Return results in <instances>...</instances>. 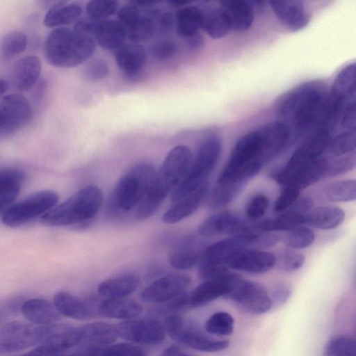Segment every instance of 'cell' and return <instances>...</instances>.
I'll list each match as a JSON object with an SVG mask.
<instances>
[{
	"label": "cell",
	"mask_w": 356,
	"mask_h": 356,
	"mask_svg": "<svg viewBox=\"0 0 356 356\" xmlns=\"http://www.w3.org/2000/svg\"><path fill=\"white\" fill-rule=\"evenodd\" d=\"M102 190L97 186H87L42 216L40 222L50 227L68 226L86 222L95 218L102 207Z\"/></svg>",
	"instance_id": "obj_5"
},
{
	"label": "cell",
	"mask_w": 356,
	"mask_h": 356,
	"mask_svg": "<svg viewBox=\"0 0 356 356\" xmlns=\"http://www.w3.org/2000/svg\"><path fill=\"white\" fill-rule=\"evenodd\" d=\"M234 325V321L230 314L226 312H218L207 320L204 329L210 334L228 336L233 332Z\"/></svg>",
	"instance_id": "obj_42"
},
{
	"label": "cell",
	"mask_w": 356,
	"mask_h": 356,
	"mask_svg": "<svg viewBox=\"0 0 356 356\" xmlns=\"http://www.w3.org/2000/svg\"><path fill=\"white\" fill-rule=\"evenodd\" d=\"M52 302L60 315L76 320H86L90 316V312L85 303L67 292H57Z\"/></svg>",
	"instance_id": "obj_35"
},
{
	"label": "cell",
	"mask_w": 356,
	"mask_h": 356,
	"mask_svg": "<svg viewBox=\"0 0 356 356\" xmlns=\"http://www.w3.org/2000/svg\"><path fill=\"white\" fill-rule=\"evenodd\" d=\"M99 311L107 318L127 321L138 316L143 307L138 302L127 298H106L101 302Z\"/></svg>",
	"instance_id": "obj_31"
},
{
	"label": "cell",
	"mask_w": 356,
	"mask_h": 356,
	"mask_svg": "<svg viewBox=\"0 0 356 356\" xmlns=\"http://www.w3.org/2000/svg\"><path fill=\"white\" fill-rule=\"evenodd\" d=\"M193 159L190 148L179 145L172 148L154 175L150 187L139 204L136 218L143 220L152 216L166 197L172 193L187 172Z\"/></svg>",
	"instance_id": "obj_2"
},
{
	"label": "cell",
	"mask_w": 356,
	"mask_h": 356,
	"mask_svg": "<svg viewBox=\"0 0 356 356\" xmlns=\"http://www.w3.org/2000/svg\"><path fill=\"white\" fill-rule=\"evenodd\" d=\"M156 168L149 163L132 165L121 177L115 185L108 202V210L112 214L128 212L141 202L147 194Z\"/></svg>",
	"instance_id": "obj_6"
},
{
	"label": "cell",
	"mask_w": 356,
	"mask_h": 356,
	"mask_svg": "<svg viewBox=\"0 0 356 356\" xmlns=\"http://www.w3.org/2000/svg\"><path fill=\"white\" fill-rule=\"evenodd\" d=\"M92 37L102 48L118 49L125 44L127 36L123 26L117 19L96 21Z\"/></svg>",
	"instance_id": "obj_24"
},
{
	"label": "cell",
	"mask_w": 356,
	"mask_h": 356,
	"mask_svg": "<svg viewBox=\"0 0 356 356\" xmlns=\"http://www.w3.org/2000/svg\"><path fill=\"white\" fill-rule=\"evenodd\" d=\"M327 163L322 157L313 160L295 173L285 186L300 191L316 184L325 177Z\"/></svg>",
	"instance_id": "obj_34"
},
{
	"label": "cell",
	"mask_w": 356,
	"mask_h": 356,
	"mask_svg": "<svg viewBox=\"0 0 356 356\" xmlns=\"http://www.w3.org/2000/svg\"><path fill=\"white\" fill-rule=\"evenodd\" d=\"M164 329L170 338L185 346L201 352L214 353L226 349L229 342L218 341L203 334L191 322L186 323L179 314H170L165 319Z\"/></svg>",
	"instance_id": "obj_10"
},
{
	"label": "cell",
	"mask_w": 356,
	"mask_h": 356,
	"mask_svg": "<svg viewBox=\"0 0 356 356\" xmlns=\"http://www.w3.org/2000/svg\"><path fill=\"white\" fill-rule=\"evenodd\" d=\"M345 219V213L332 205L312 209L305 216V223L321 229H332L339 226Z\"/></svg>",
	"instance_id": "obj_33"
},
{
	"label": "cell",
	"mask_w": 356,
	"mask_h": 356,
	"mask_svg": "<svg viewBox=\"0 0 356 356\" xmlns=\"http://www.w3.org/2000/svg\"><path fill=\"white\" fill-rule=\"evenodd\" d=\"M313 207V202L309 197L298 198L296 202L287 210H291L303 215L309 213Z\"/></svg>",
	"instance_id": "obj_57"
},
{
	"label": "cell",
	"mask_w": 356,
	"mask_h": 356,
	"mask_svg": "<svg viewBox=\"0 0 356 356\" xmlns=\"http://www.w3.org/2000/svg\"><path fill=\"white\" fill-rule=\"evenodd\" d=\"M42 70V63L35 56H26L13 65L12 81L14 87L21 91L31 89L38 81Z\"/></svg>",
	"instance_id": "obj_25"
},
{
	"label": "cell",
	"mask_w": 356,
	"mask_h": 356,
	"mask_svg": "<svg viewBox=\"0 0 356 356\" xmlns=\"http://www.w3.org/2000/svg\"><path fill=\"white\" fill-rule=\"evenodd\" d=\"M25 299L15 296L0 302V325L22 314V307Z\"/></svg>",
	"instance_id": "obj_47"
},
{
	"label": "cell",
	"mask_w": 356,
	"mask_h": 356,
	"mask_svg": "<svg viewBox=\"0 0 356 356\" xmlns=\"http://www.w3.org/2000/svg\"><path fill=\"white\" fill-rule=\"evenodd\" d=\"M221 150V142L216 136H209L202 141L187 172L171 193L172 202L182 198L207 181L218 163Z\"/></svg>",
	"instance_id": "obj_7"
},
{
	"label": "cell",
	"mask_w": 356,
	"mask_h": 356,
	"mask_svg": "<svg viewBox=\"0 0 356 356\" xmlns=\"http://www.w3.org/2000/svg\"><path fill=\"white\" fill-rule=\"evenodd\" d=\"M58 200V194L51 190L33 193L12 204L1 215V221L10 227L21 226L50 211Z\"/></svg>",
	"instance_id": "obj_9"
},
{
	"label": "cell",
	"mask_w": 356,
	"mask_h": 356,
	"mask_svg": "<svg viewBox=\"0 0 356 356\" xmlns=\"http://www.w3.org/2000/svg\"><path fill=\"white\" fill-rule=\"evenodd\" d=\"M332 132L326 129H317L293 153L284 167L274 175L275 181L286 185L293 175L302 167L321 157L329 145Z\"/></svg>",
	"instance_id": "obj_11"
},
{
	"label": "cell",
	"mask_w": 356,
	"mask_h": 356,
	"mask_svg": "<svg viewBox=\"0 0 356 356\" xmlns=\"http://www.w3.org/2000/svg\"><path fill=\"white\" fill-rule=\"evenodd\" d=\"M28 45L26 34L19 31H12L5 34L0 41V59L8 62L23 53Z\"/></svg>",
	"instance_id": "obj_39"
},
{
	"label": "cell",
	"mask_w": 356,
	"mask_h": 356,
	"mask_svg": "<svg viewBox=\"0 0 356 356\" xmlns=\"http://www.w3.org/2000/svg\"><path fill=\"white\" fill-rule=\"evenodd\" d=\"M83 339L96 344L110 345L119 337L115 326L102 322H95L80 327Z\"/></svg>",
	"instance_id": "obj_38"
},
{
	"label": "cell",
	"mask_w": 356,
	"mask_h": 356,
	"mask_svg": "<svg viewBox=\"0 0 356 356\" xmlns=\"http://www.w3.org/2000/svg\"><path fill=\"white\" fill-rule=\"evenodd\" d=\"M332 96L348 100L355 97V64L343 67L337 75L330 92Z\"/></svg>",
	"instance_id": "obj_37"
},
{
	"label": "cell",
	"mask_w": 356,
	"mask_h": 356,
	"mask_svg": "<svg viewBox=\"0 0 356 356\" xmlns=\"http://www.w3.org/2000/svg\"><path fill=\"white\" fill-rule=\"evenodd\" d=\"M292 293L291 287L286 284H278L273 287L270 297L272 302V307H279L284 304Z\"/></svg>",
	"instance_id": "obj_55"
},
{
	"label": "cell",
	"mask_w": 356,
	"mask_h": 356,
	"mask_svg": "<svg viewBox=\"0 0 356 356\" xmlns=\"http://www.w3.org/2000/svg\"><path fill=\"white\" fill-rule=\"evenodd\" d=\"M356 158L355 152L339 156L328 161L325 177H332L345 174L355 167Z\"/></svg>",
	"instance_id": "obj_46"
},
{
	"label": "cell",
	"mask_w": 356,
	"mask_h": 356,
	"mask_svg": "<svg viewBox=\"0 0 356 356\" xmlns=\"http://www.w3.org/2000/svg\"><path fill=\"white\" fill-rule=\"evenodd\" d=\"M161 356H191L177 346H172L163 350Z\"/></svg>",
	"instance_id": "obj_59"
},
{
	"label": "cell",
	"mask_w": 356,
	"mask_h": 356,
	"mask_svg": "<svg viewBox=\"0 0 356 356\" xmlns=\"http://www.w3.org/2000/svg\"><path fill=\"white\" fill-rule=\"evenodd\" d=\"M22 314L27 321L40 325H54L61 316L53 302L42 298L25 300L22 307Z\"/></svg>",
	"instance_id": "obj_23"
},
{
	"label": "cell",
	"mask_w": 356,
	"mask_h": 356,
	"mask_svg": "<svg viewBox=\"0 0 356 356\" xmlns=\"http://www.w3.org/2000/svg\"><path fill=\"white\" fill-rule=\"evenodd\" d=\"M247 225L248 224L234 213L222 211L205 219L199 225L197 232L202 236L236 235L244 232Z\"/></svg>",
	"instance_id": "obj_20"
},
{
	"label": "cell",
	"mask_w": 356,
	"mask_h": 356,
	"mask_svg": "<svg viewBox=\"0 0 356 356\" xmlns=\"http://www.w3.org/2000/svg\"><path fill=\"white\" fill-rule=\"evenodd\" d=\"M239 277L231 272L225 278L204 281L189 294V306L198 307L220 297H226L233 283Z\"/></svg>",
	"instance_id": "obj_21"
},
{
	"label": "cell",
	"mask_w": 356,
	"mask_h": 356,
	"mask_svg": "<svg viewBox=\"0 0 356 356\" xmlns=\"http://www.w3.org/2000/svg\"><path fill=\"white\" fill-rule=\"evenodd\" d=\"M106 356H145L144 350L133 343H118L104 348Z\"/></svg>",
	"instance_id": "obj_52"
},
{
	"label": "cell",
	"mask_w": 356,
	"mask_h": 356,
	"mask_svg": "<svg viewBox=\"0 0 356 356\" xmlns=\"http://www.w3.org/2000/svg\"><path fill=\"white\" fill-rule=\"evenodd\" d=\"M96 42L89 35L73 28L54 29L44 43V55L51 65L72 68L87 61L95 53Z\"/></svg>",
	"instance_id": "obj_4"
},
{
	"label": "cell",
	"mask_w": 356,
	"mask_h": 356,
	"mask_svg": "<svg viewBox=\"0 0 356 356\" xmlns=\"http://www.w3.org/2000/svg\"><path fill=\"white\" fill-rule=\"evenodd\" d=\"M13 356H64V355L42 343L29 351Z\"/></svg>",
	"instance_id": "obj_56"
},
{
	"label": "cell",
	"mask_w": 356,
	"mask_h": 356,
	"mask_svg": "<svg viewBox=\"0 0 356 356\" xmlns=\"http://www.w3.org/2000/svg\"><path fill=\"white\" fill-rule=\"evenodd\" d=\"M82 13V8L77 3L58 1L49 8L43 23L49 28L65 27L79 20Z\"/></svg>",
	"instance_id": "obj_29"
},
{
	"label": "cell",
	"mask_w": 356,
	"mask_h": 356,
	"mask_svg": "<svg viewBox=\"0 0 356 356\" xmlns=\"http://www.w3.org/2000/svg\"><path fill=\"white\" fill-rule=\"evenodd\" d=\"M305 261V256L302 253L289 249L284 251L276 265L285 272H294L302 267Z\"/></svg>",
	"instance_id": "obj_48"
},
{
	"label": "cell",
	"mask_w": 356,
	"mask_h": 356,
	"mask_svg": "<svg viewBox=\"0 0 356 356\" xmlns=\"http://www.w3.org/2000/svg\"><path fill=\"white\" fill-rule=\"evenodd\" d=\"M119 4L113 0H91L86 4L88 18L99 21L107 19L118 10Z\"/></svg>",
	"instance_id": "obj_45"
},
{
	"label": "cell",
	"mask_w": 356,
	"mask_h": 356,
	"mask_svg": "<svg viewBox=\"0 0 356 356\" xmlns=\"http://www.w3.org/2000/svg\"><path fill=\"white\" fill-rule=\"evenodd\" d=\"M324 356H356L355 341L347 336H337L326 344Z\"/></svg>",
	"instance_id": "obj_44"
},
{
	"label": "cell",
	"mask_w": 356,
	"mask_h": 356,
	"mask_svg": "<svg viewBox=\"0 0 356 356\" xmlns=\"http://www.w3.org/2000/svg\"><path fill=\"white\" fill-rule=\"evenodd\" d=\"M191 277L186 274L172 273L163 276L147 286L140 293L141 299L149 303L166 302L186 291Z\"/></svg>",
	"instance_id": "obj_16"
},
{
	"label": "cell",
	"mask_w": 356,
	"mask_h": 356,
	"mask_svg": "<svg viewBox=\"0 0 356 356\" xmlns=\"http://www.w3.org/2000/svg\"><path fill=\"white\" fill-rule=\"evenodd\" d=\"M176 43L171 40H161L153 44L151 53L154 58L158 61H167L172 58L177 54Z\"/></svg>",
	"instance_id": "obj_49"
},
{
	"label": "cell",
	"mask_w": 356,
	"mask_h": 356,
	"mask_svg": "<svg viewBox=\"0 0 356 356\" xmlns=\"http://www.w3.org/2000/svg\"><path fill=\"white\" fill-rule=\"evenodd\" d=\"M140 284V277L134 273H124L102 281L97 292L106 298H126L134 293Z\"/></svg>",
	"instance_id": "obj_28"
},
{
	"label": "cell",
	"mask_w": 356,
	"mask_h": 356,
	"mask_svg": "<svg viewBox=\"0 0 356 356\" xmlns=\"http://www.w3.org/2000/svg\"><path fill=\"white\" fill-rule=\"evenodd\" d=\"M209 190V183L205 181L195 191L172 202V205L163 213L161 220L165 224H175L193 213L198 208Z\"/></svg>",
	"instance_id": "obj_22"
},
{
	"label": "cell",
	"mask_w": 356,
	"mask_h": 356,
	"mask_svg": "<svg viewBox=\"0 0 356 356\" xmlns=\"http://www.w3.org/2000/svg\"><path fill=\"white\" fill-rule=\"evenodd\" d=\"M232 300L245 312L262 314L272 308V302L266 288L261 284L237 278L225 297Z\"/></svg>",
	"instance_id": "obj_12"
},
{
	"label": "cell",
	"mask_w": 356,
	"mask_h": 356,
	"mask_svg": "<svg viewBox=\"0 0 356 356\" xmlns=\"http://www.w3.org/2000/svg\"><path fill=\"white\" fill-rule=\"evenodd\" d=\"M221 8L225 11L232 29L243 32L248 30L254 21V8L251 2L243 0H224Z\"/></svg>",
	"instance_id": "obj_30"
},
{
	"label": "cell",
	"mask_w": 356,
	"mask_h": 356,
	"mask_svg": "<svg viewBox=\"0 0 356 356\" xmlns=\"http://www.w3.org/2000/svg\"><path fill=\"white\" fill-rule=\"evenodd\" d=\"M64 356H65V355H64ZM67 356H79V355H67Z\"/></svg>",
	"instance_id": "obj_62"
},
{
	"label": "cell",
	"mask_w": 356,
	"mask_h": 356,
	"mask_svg": "<svg viewBox=\"0 0 356 356\" xmlns=\"http://www.w3.org/2000/svg\"><path fill=\"white\" fill-rule=\"evenodd\" d=\"M300 191L289 186H285L277 198L274 211L277 213H282L289 209L299 198Z\"/></svg>",
	"instance_id": "obj_53"
},
{
	"label": "cell",
	"mask_w": 356,
	"mask_h": 356,
	"mask_svg": "<svg viewBox=\"0 0 356 356\" xmlns=\"http://www.w3.org/2000/svg\"><path fill=\"white\" fill-rule=\"evenodd\" d=\"M118 337L139 344H156L165 335L163 325L155 319L127 320L115 325Z\"/></svg>",
	"instance_id": "obj_15"
},
{
	"label": "cell",
	"mask_w": 356,
	"mask_h": 356,
	"mask_svg": "<svg viewBox=\"0 0 356 356\" xmlns=\"http://www.w3.org/2000/svg\"><path fill=\"white\" fill-rule=\"evenodd\" d=\"M329 99L325 85L319 81L302 83L278 100L277 113L290 129L291 137L314 131L324 121Z\"/></svg>",
	"instance_id": "obj_1"
},
{
	"label": "cell",
	"mask_w": 356,
	"mask_h": 356,
	"mask_svg": "<svg viewBox=\"0 0 356 356\" xmlns=\"http://www.w3.org/2000/svg\"><path fill=\"white\" fill-rule=\"evenodd\" d=\"M81 356V355H80ZM82 356H106L104 348L99 346L91 347L86 350Z\"/></svg>",
	"instance_id": "obj_60"
},
{
	"label": "cell",
	"mask_w": 356,
	"mask_h": 356,
	"mask_svg": "<svg viewBox=\"0 0 356 356\" xmlns=\"http://www.w3.org/2000/svg\"><path fill=\"white\" fill-rule=\"evenodd\" d=\"M267 162L261 129L251 131L235 144L218 178L217 185H237L244 188Z\"/></svg>",
	"instance_id": "obj_3"
},
{
	"label": "cell",
	"mask_w": 356,
	"mask_h": 356,
	"mask_svg": "<svg viewBox=\"0 0 356 356\" xmlns=\"http://www.w3.org/2000/svg\"><path fill=\"white\" fill-rule=\"evenodd\" d=\"M54 325H40L27 321H13L1 325L0 355L13 354L38 346L51 332Z\"/></svg>",
	"instance_id": "obj_8"
},
{
	"label": "cell",
	"mask_w": 356,
	"mask_h": 356,
	"mask_svg": "<svg viewBox=\"0 0 356 356\" xmlns=\"http://www.w3.org/2000/svg\"><path fill=\"white\" fill-rule=\"evenodd\" d=\"M84 74L89 81H100L109 74V66L104 60L96 58L88 63L84 70Z\"/></svg>",
	"instance_id": "obj_51"
},
{
	"label": "cell",
	"mask_w": 356,
	"mask_h": 356,
	"mask_svg": "<svg viewBox=\"0 0 356 356\" xmlns=\"http://www.w3.org/2000/svg\"><path fill=\"white\" fill-rule=\"evenodd\" d=\"M340 123L346 130H355V98L348 100L341 113Z\"/></svg>",
	"instance_id": "obj_54"
},
{
	"label": "cell",
	"mask_w": 356,
	"mask_h": 356,
	"mask_svg": "<svg viewBox=\"0 0 356 356\" xmlns=\"http://www.w3.org/2000/svg\"><path fill=\"white\" fill-rule=\"evenodd\" d=\"M314 240V232L309 227L300 225L289 231L284 238V243L291 249L302 250L309 247Z\"/></svg>",
	"instance_id": "obj_43"
},
{
	"label": "cell",
	"mask_w": 356,
	"mask_h": 356,
	"mask_svg": "<svg viewBox=\"0 0 356 356\" xmlns=\"http://www.w3.org/2000/svg\"><path fill=\"white\" fill-rule=\"evenodd\" d=\"M8 86V82L3 78L0 77V97L7 91Z\"/></svg>",
	"instance_id": "obj_61"
},
{
	"label": "cell",
	"mask_w": 356,
	"mask_h": 356,
	"mask_svg": "<svg viewBox=\"0 0 356 356\" xmlns=\"http://www.w3.org/2000/svg\"><path fill=\"white\" fill-rule=\"evenodd\" d=\"M118 21L123 26L127 38L134 43L145 42L153 37L157 24L147 13H143L140 9L133 5L120 8L117 12Z\"/></svg>",
	"instance_id": "obj_14"
},
{
	"label": "cell",
	"mask_w": 356,
	"mask_h": 356,
	"mask_svg": "<svg viewBox=\"0 0 356 356\" xmlns=\"http://www.w3.org/2000/svg\"><path fill=\"white\" fill-rule=\"evenodd\" d=\"M26 178L25 172L19 169H0V215L18 196Z\"/></svg>",
	"instance_id": "obj_27"
},
{
	"label": "cell",
	"mask_w": 356,
	"mask_h": 356,
	"mask_svg": "<svg viewBox=\"0 0 356 356\" xmlns=\"http://www.w3.org/2000/svg\"><path fill=\"white\" fill-rule=\"evenodd\" d=\"M203 18L204 12L197 6H187L180 8L175 16L177 35L188 40L200 33Z\"/></svg>",
	"instance_id": "obj_32"
},
{
	"label": "cell",
	"mask_w": 356,
	"mask_h": 356,
	"mask_svg": "<svg viewBox=\"0 0 356 356\" xmlns=\"http://www.w3.org/2000/svg\"><path fill=\"white\" fill-rule=\"evenodd\" d=\"M325 198L332 202L354 201L356 198V182L355 179H344L333 181L324 189Z\"/></svg>",
	"instance_id": "obj_40"
},
{
	"label": "cell",
	"mask_w": 356,
	"mask_h": 356,
	"mask_svg": "<svg viewBox=\"0 0 356 356\" xmlns=\"http://www.w3.org/2000/svg\"><path fill=\"white\" fill-rule=\"evenodd\" d=\"M355 130H346L331 138L327 149L329 153L339 157L355 152Z\"/></svg>",
	"instance_id": "obj_41"
},
{
	"label": "cell",
	"mask_w": 356,
	"mask_h": 356,
	"mask_svg": "<svg viewBox=\"0 0 356 356\" xmlns=\"http://www.w3.org/2000/svg\"><path fill=\"white\" fill-rule=\"evenodd\" d=\"M269 206L268 196L263 193L254 195L249 202L246 208V216L252 220L262 218Z\"/></svg>",
	"instance_id": "obj_50"
},
{
	"label": "cell",
	"mask_w": 356,
	"mask_h": 356,
	"mask_svg": "<svg viewBox=\"0 0 356 356\" xmlns=\"http://www.w3.org/2000/svg\"><path fill=\"white\" fill-rule=\"evenodd\" d=\"M115 61L125 76L134 77L142 72L145 65V49L138 43L124 44L117 49Z\"/></svg>",
	"instance_id": "obj_26"
},
{
	"label": "cell",
	"mask_w": 356,
	"mask_h": 356,
	"mask_svg": "<svg viewBox=\"0 0 356 356\" xmlns=\"http://www.w3.org/2000/svg\"><path fill=\"white\" fill-rule=\"evenodd\" d=\"M205 248L195 236H184L170 252L168 263L178 270L192 268L200 264Z\"/></svg>",
	"instance_id": "obj_18"
},
{
	"label": "cell",
	"mask_w": 356,
	"mask_h": 356,
	"mask_svg": "<svg viewBox=\"0 0 356 356\" xmlns=\"http://www.w3.org/2000/svg\"><path fill=\"white\" fill-rule=\"evenodd\" d=\"M32 108L20 94H10L0 99V139L24 128L31 120Z\"/></svg>",
	"instance_id": "obj_13"
},
{
	"label": "cell",
	"mask_w": 356,
	"mask_h": 356,
	"mask_svg": "<svg viewBox=\"0 0 356 356\" xmlns=\"http://www.w3.org/2000/svg\"><path fill=\"white\" fill-rule=\"evenodd\" d=\"M202 29L210 38L220 39L230 32L232 25L225 11L220 8L204 13Z\"/></svg>",
	"instance_id": "obj_36"
},
{
	"label": "cell",
	"mask_w": 356,
	"mask_h": 356,
	"mask_svg": "<svg viewBox=\"0 0 356 356\" xmlns=\"http://www.w3.org/2000/svg\"><path fill=\"white\" fill-rule=\"evenodd\" d=\"M175 25V16L171 12L161 14L159 17L157 28L163 33H167L172 30Z\"/></svg>",
	"instance_id": "obj_58"
},
{
	"label": "cell",
	"mask_w": 356,
	"mask_h": 356,
	"mask_svg": "<svg viewBox=\"0 0 356 356\" xmlns=\"http://www.w3.org/2000/svg\"><path fill=\"white\" fill-rule=\"evenodd\" d=\"M269 4L280 23L291 31H299L309 22V14L300 1L272 0Z\"/></svg>",
	"instance_id": "obj_19"
},
{
	"label": "cell",
	"mask_w": 356,
	"mask_h": 356,
	"mask_svg": "<svg viewBox=\"0 0 356 356\" xmlns=\"http://www.w3.org/2000/svg\"><path fill=\"white\" fill-rule=\"evenodd\" d=\"M277 258L271 252L254 248H246L235 253L227 261L229 269L253 274L269 271L276 264Z\"/></svg>",
	"instance_id": "obj_17"
}]
</instances>
